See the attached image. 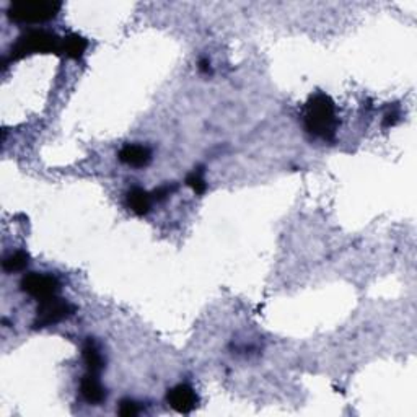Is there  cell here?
Returning <instances> with one entry per match:
<instances>
[{
  "label": "cell",
  "mask_w": 417,
  "mask_h": 417,
  "mask_svg": "<svg viewBox=\"0 0 417 417\" xmlns=\"http://www.w3.org/2000/svg\"><path fill=\"white\" fill-rule=\"evenodd\" d=\"M82 359L85 362L87 372L101 375V372L106 367V361H104L103 354L98 347V344L93 341L92 337H88L82 346Z\"/></svg>",
  "instance_id": "cell-10"
},
{
  "label": "cell",
  "mask_w": 417,
  "mask_h": 417,
  "mask_svg": "<svg viewBox=\"0 0 417 417\" xmlns=\"http://www.w3.org/2000/svg\"><path fill=\"white\" fill-rule=\"evenodd\" d=\"M118 158L132 168H144L152 161V150L142 144H126L118 152Z\"/></svg>",
  "instance_id": "cell-8"
},
{
  "label": "cell",
  "mask_w": 417,
  "mask_h": 417,
  "mask_svg": "<svg viewBox=\"0 0 417 417\" xmlns=\"http://www.w3.org/2000/svg\"><path fill=\"white\" fill-rule=\"evenodd\" d=\"M199 70L202 72V74H208V72H211V62H208L207 59H201Z\"/></svg>",
  "instance_id": "cell-17"
},
{
  "label": "cell",
  "mask_w": 417,
  "mask_h": 417,
  "mask_svg": "<svg viewBox=\"0 0 417 417\" xmlns=\"http://www.w3.org/2000/svg\"><path fill=\"white\" fill-rule=\"evenodd\" d=\"M398 118H399V114L396 113V111H391V113H388L387 116H385L383 126H385V127H391V126H394V124L398 123Z\"/></svg>",
  "instance_id": "cell-16"
},
{
  "label": "cell",
  "mask_w": 417,
  "mask_h": 417,
  "mask_svg": "<svg viewBox=\"0 0 417 417\" xmlns=\"http://www.w3.org/2000/svg\"><path fill=\"white\" fill-rule=\"evenodd\" d=\"M77 313V306L69 300L52 297L44 301H39L36 309V318L33 321V330H44V328L56 326L59 323L69 320Z\"/></svg>",
  "instance_id": "cell-4"
},
{
  "label": "cell",
  "mask_w": 417,
  "mask_h": 417,
  "mask_svg": "<svg viewBox=\"0 0 417 417\" xmlns=\"http://www.w3.org/2000/svg\"><path fill=\"white\" fill-rule=\"evenodd\" d=\"M62 8V2L54 0H17L7 8V18L18 25H39L54 20Z\"/></svg>",
  "instance_id": "cell-3"
},
{
  "label": "cell",
  "mask_w": 417,
  "mask_h": 417,
  "mask_svg": "<svg viewBox=\"0 0 417 417\" xmlns=\"http://www.w3.org/2000/svg\"><path fill=\"white\" fill-rule=\"evenodd\" d=\"M304 124L306 132L311 134L313 137L335 140L339 127V118L332 98L321 92L311 95L305 104Z\"/></svg>",
  "instance_id": "cell-1"
},
{
  "label": "cell",
  "mask_w": 417,
  "mask_h": 417,
  "mask_svg": "<svg viewBox=\"0 0 417 417\" xmlns=\"http://www.w3.org/2000/svg\"><path fill=\"white\" fill-rule=\"evenodd\" d=\"M166 403L180 414H189L199 406V396L189 385L181 383L166 391Z\"/></svg>",
  "instance_id": "cell-6"
},
{
  "label": "cell",
  "mask_w": 417,
  "mask_h": 417,
  "mask_svg": "<svg viewBox=\"0 0 417 417\" xmlns=\"http://www.w3.org/2000/svg\"><path fill=\"white\" fill-rule=\"evenodd\" d=\"M20 290L31 299L44 301L57 297L61 292V282L56 275L49 273H28L20 280Z\"/></svg>",
  "instance_id": "cell-5"
},
{
  "label": "cell",
  "mask_w": 417,
  "mask_h": 417,
  "mask_svg": "<svg viewBox=\"0 0 417 417\" xmlns=\"http://www.w3.org/2000/svg\"><path fill=\"white\" fill-rule=\"evenodd\" d=\"M139 403H135L134 399L130 398H124L119 401V408H118V414L123 417H134L139 414Z\"/></svg>",
  "instance_id": "cell-14"
},
{
  "label": "cell",
  "mask_w": 417,
  "mask_h": 417,
  "mask_svg": "<svg viewBox=\"0 0 417 417\" xmlns=\"http://www.w3.org/2000/svg\"><path fill=\"white\" fill-rule=\"evenodd\" d=\"M88 49V39L78 33H69L62 38V56L72 61L82 59Z\"/></svg>",
  "instance_id": "cell-11"
},
{
  "label": "cell",
  "mask_w": 417,
  "mask_h": 417,
  "mask_svg": "<svg viewBox=\"0 0 417 417\" xmlns=\"http://www.w3.org/2000/svg\"><path fill=\"white\" fill-rule=\"evenodd\" d=\"M186 186H189L197 196L206 194L207 191V182L204 180V166H197L186 176Z\"/></svg>",
  "instance_id": "cell-13"
},
{
  "label": "cell",
  "mask_w": 417,
  "mask_h": 417,
  "mask_svg": "<svg viewBox=\"0 0 417 417\" xmlns=\"http://www.w3.org/2000/svg\"><path fill=\"white\" fill-rule=\"evenodd\" d=\"M176 189H178V185H163L156 187L154 192H150V196H152L154 202H163L165 199H168L173 192H176Z\"/></svg>",
  "instance_id": "cell-15"
},
{
  "label": "cell",
  "mask_w": 417,
  "mask_h": 417,
  "mask_svg": "<svg viewBox=\"0 0 417 417\" xmlns=\"http://www.w3.org/2000/svg\"><path fill=\"white\" fill-rule=\"evenodd\" d=\"M80 394L83 401H87L88 404L98 406L106 401L108 391L103 387L100 375L87 372L80 380Z\"/></svg>",
  "instance_id": "cell-7"
},
{
  "label": "cell",
  "mask_w": 417,
  "mask_h": 417,
  "mask_svg": "<svg viewBox=\"0 0 417 417\" xmlns=\"http://www.w3.org/2000/svg\"><path fill=\"white\" fill-rule=\"evenodd\" d=\"M152 196L142 187L134 186L126 192V207L137 217H144L150 212L152 207Z\"/></svg>",
  "instance_id": "cell-9"
},
{
  "label": "cell",
  "mask_w": 417,
  "mask_h": 417,
  "mask_svg": "<svg viewBox=\"0 0 417 417\" xmlns=\"http://www.w3.org/2000/svg\"><path fill=\"white\" fill-rule=\"evenodd\" d=\"M33 54L62 56V38L48 30H30L20 35L10 48L8 56L2 57V72L7 70L8 64Z\"/></svg>",
  "instance_id": "cell-2"
},
{
  "label": "cell",
  "mask_w": 417,
  "mask_h": 417,
  "mask_svg": "<svg viewBox=\"0 0 417 417\" xmlns=\"http://www.w3.org/2000/svg\"><path fill=\"white\" fill-rule=\"evenodd\" d=\"M28 264H30V254L23 251V249L8 253L2 261V268H4L5 273H8V274L20 273V270L28 268Z\"/></svg>",
  "instance_id": "cell-12"
}]
</instances>
